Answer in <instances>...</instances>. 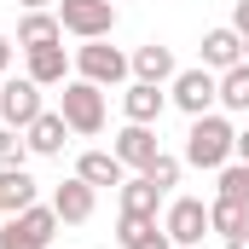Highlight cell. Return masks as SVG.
Returning <instances> with one entry per match:
<instances>
[{"label":"cell","mask_w":249,"mask_h":249,"mask_svg":"<svg viewBox=\"0 0 249 249\" xmlns=\"http://www.w3.org/2000/svg\"><path fill=\"white\" fill-rule=\"evenodd\" d=\"M232 157H238V127L226 122L220 110H209V116H191V127H186V157H180V162L220 174Z\"/></svg>","instance_id":"6da1fadb"},{"label":"cell","mask_w":249,"mask_h":249,"mask_svg":"<svg viewBox=\"0 0 249 249\" xmlns=\"http://www.w3.org/2000/svg\"><path fill=\"white\" fill-rule=\"evenodd\" d=\"M70 58H75V75L93 81V87H122V81H133V64H127L122 47H110V35L105 41H81Z\"/></svg>","instance_id":"7a4b0ae2"},{"label":"cell","mask_w":249,"mask_h":249,"mask_svg":"<svg viewBox=\"0 0 249 249\" xmlns=\"http://www.w3.org/2000/svg\"><path fill=\"white\" fill-rule=\"evenodd\" d=\"M64 122H70V133H105V87H93V81H81V75H70L64 81V99H58Z\"/></svg>","instance_id":"3957f363"},{"label":"cell","mask_w":249,"mask_h":249,"mask_svg":"<svg viewBox=\"0 0 249 249\" xmlns=\"http://www.w3.org/2000/svg\"><path fill=\"white\" fill-rule=\"evenodd\" d=\"M168 105H180L186 116H209V110H220V75L203 70V64L180 70V75L168 81Z\"/></svg>","instance_id":"277c9868"},{"label":"cell","mask_w":249,"mask_h":249,"mask_svg":"<svg viewBox=\"0 0 249 249\" xmlns=\"http://www.w3.org/2000/svg\"><path fill=\"white\" fill-rule=\"evenodd\" d=\"M58 23L75 41H105L116 29V0H58Z\"/></svg>","instance_id":"5b68a950"},{"label":"cell","mask_w":249,"mask_h":249,"mask_svg":"<svg viewBox=\"0 0 249 249\" xmlns=\"http://www.w3.org/2000/svg\"><path fill=\"white\" fill-rule=\"evenodd\" d=\"M162 232H168L174 249H197L209 238V203H203V197H174V203L162 209Z\"/></svg>","instance_id":"8992f818"},{"label":"cell","mask_w":249,"mask_h":249,"mask_svg":"<svg viewBox=\"0 0 249 249\" xmlns=\"http://www.w3.org/2000/svg\"><path fill=\"white\" fill-rule=\"evenodd\" d=\"M47 105H41V81H29V75H12V81H0V122L6 127H23L35 122Z\"/></svg>","instance_id":"52a82bcc"},{"label":"cell","mask_w":249,"mask_h":249,"mask_svg":"<svg viewBox=\"0 0 249 249\" xmlns=\"http://www.w3.org/2000/svg\"><path fill=\"white\" fill-rule=\"evenodd\" d=\"M53 209H58L64 226H87L93 209H99V186H87L81 174H75V180H58V186H53Z\"/></svg>","instance_id":"ba28073f"},{"label":"cell","mask_w":249,"mask_h":249,"mask_svg":"<svg viewBox=\"0 0 249 249\" xmlns=\"http://www.w3.org/2000/svg\"><path fill=\"white\" fill-rule=\"evenodd\" d=\"M110 151H116V162H122V168L145 174V168H151V157H157L162 145H157V127H145V122H127L122 133H116V145H110Z\"/></svg>","instance_id":"9c48e42d"},{"label":"cell","mask_w":249,"mask_h":249,"mask_svg":"<svg viewBox=\"0 0 249 249\" xmlns=\"http://www.w3.org/2000/svg\"><path fill=\"white\" fill-rule=\"evenodd\" d=\"M127 64H133V81H157V87H168V81L180 75V64H174V47H157V41L133 47V53H127Z\"/></svg>","instance_id":"30bf717a"},{"label":"cell","mask_w":249,"mask_h":249,"mask_svg":"<svg viewBox=\"0 0 249 249\" xmlns=\"http://www.w3.org/2000/svg\"><path fill=\"white\" fill-rule=\"evenodd\" d=\"M23 139H29V157H64V139H70L64 110H41L35 122L23 127Z\"/></svg>","instance_id":"8fae6325"},{"label":"cell","mask_w":249,"mask_h":249,"mask_svg":"<svg viewBox=\"0 0 249 249\" xmlns=\"http://www.w3.org/2000/svg\"><path fill=\"white\" fill-rule=\"evenodd\" d=\"M122 110H127V122L157 127V116L168 110V93H162L157 81H127V87H122Z\"/></svg>","instance_id":"7c38bea8"},{"label":"cell","mask_w":249,"mask_h":249,"mask_svg":"<svg viewBox=\"0 0 249 249\" xmlns=\"http://www.w3.org/2000/svg\"><path fill=\"white\" fill-rule=\"evenodd\" d=\"M23 58H29L23 75H29V81H41V87H64V81H70V70H75V58L64 53V41H58V47H35V53H23Z\"/></svg>","instance_id":"4fadbf2b"},{"label":"cell","mask_w":249,"mask_h":249,"mask_svg":"<svg viewBox=\"0 0 249 249\" xmlns=\"http://www.w3.org/2000/svg\"><path fill=\"white\" fill-rule=\"evenodd\" d=\"M232 64H244V35L232 29V23H220V29H209L203 35V70H232Z\"/></svg>","instance_id":"5bb4252c"},{"label":"cell","mask_w":249,"mask_h":249,"mask_svg":"<svg viewBox=\"0 0 249 249\" xmlns=\"http://www.w3.org/2000/svg\"><path fill=\"white\" fill-rule=\"evenodd\" d=\"M29 203H41L35 174H29V168H0V220H6V214H23Z\"/></svg>","instance_id":"9a60e30c"},{"label":"cell","mask_w":249,"mask_h":249,"mask_svg":"<svg viewBox=\"0 0 249 249\" xmlns=\"http://www.w3.org/2000/svg\"><path fill=\"white\" fill-rule=\"evenodd\" d=\"M58 41H64L58 12H23V18H18V47H23V53H35V47H58Z\"/></svg>","instance_id":"2e32d148"},{"label":"cell","mask_w":249,"mask_h":249,"mask_svg":"<svg viewBox=\"0 0 249 249\" xmlns=\"http://www.w3.org/2000/svg\"><path fill=\"white\" fill-rule=\"evenodd\" d=\"M122 214H133V220H157V209H162V186H151L145 174H133V180H122Z\"/></svg>","instance_id":"e0dca14e"},{"label":"cell","mask_w":249,"mask_h":249,"mask_svg":"<svg viewBox=\"0 0 249 249\" xmlns=\"http://www.w3.org/2000/svg\"><path fill=\"white\" fill-rule=\"evenodd\" d=\"M75 174H81L87 186H122L127 180V168L116 162V151H87V157L75 162Z\"/></svg>","instance_id":"ac0fdd59"},{"label":"cell","mask_w":249,"mask_h":249,"mask_svg":"<svg viewBox=\"0 0 249 249\" xmlns=\"http://www.w3.org/2000/svg\"><path fill=\"white\" fill-rule=\"evenodd\" d=\"M220 110L249 116V58L232 64V70H220Z\"/></svg>","instance_id":"d6986e66"},{"label":"cell","mask_w":249,"mask_h":249,"mask_svg":"<svg viewBox=\"0 0 249 249\" xmlns=\"http://www.w3.org/2000/svg\"><path fill=\"white\" fill-rule=\"evenodd\" d=\"M244 226H249V209H244V203H226V197L209 203V232H214V238H238Z\"/></svg>","instance_id":"ffe728a7"},{"label":"cell","mask_w":249,"mask_h":249,"mask_svg":"<svg viewBox=\"0 0 249 249\" xmlns=\"http://www.w3.org/2000/svg\"><path fill=\"white\" fill-rule=\"evenodd\" d=\"M0 249H47V238H41L23 214H6V220H0Z\"/></svg>","instance_id":"44dd1931"},{"label":"cell","mask_w":249,"mask_h":249,"mask_svg":"<svg viewBox=\"0 0 249 249\" xmlns=\"http://www.w3.org/2000/svg\"><path fill=\"white\" fill-rule=\"evenodd\" d=\"M214 186H220V197H226V203H244V209H249V162H238V157H232V162L214 174Z\"/></svg>","instance_id":"7402d4cb"},{"label":"cell","mask_w":249,"mask_h":249,"mask_svg":"<svg viewBox=\"0 0 249 249\" xmlns=\"http://www.w3.org/2000/svg\"><path fill=\"white\" fill-rule=\"evenodd\" d=\"M23 157H29V139L0 122V168H23Z\"/></svg>","instance_id":"603a6c76"},{"label":"cell","mask_w":249,"mask_h":249,"mask_svg":"<svg viewBox=\"0 0 249 249\" xmlns=\"http://www.w3.org/2000/svg\"><path fill=\"white\" fill-rule=\"evenodd\" d=\"M145 180H151V186H180V157H168V151H157V157H151V168H145Z\"/></svg>","instance_id":"cb8c5ba5"},{"label":"cell","mask_w":249,"mask_h":249,"mask_svg":"<svg viewBox=\"0 0 249 249\" xmlns=\"http://www.w3.org/2000/svg\"><path fill=\"white\" fill-rule=\"evenodd\" d=\"M151 226H157V220H133V214H122V220H116V244H122V249H133L145 232H151Z\"/></svg>","instance_id":"d4e9b609"},{"label":"cell","mask_w":249,"mask_h":249,"mask_svg":"<svg viewBox=\"0 0 249 249\" xmlns=\"http://www.w3.org/2000/svg\"><path fill=\"white\" fill-rule=\"evenodd\" d=\"M133 249H174V244H168V232H162V226H151V232H145Z\"/></svg>","instance_id":"484cf974"},{"label":"cell","mask_w":249,"mask_h":249,"mask_svg":"<svg viewBox=\"0 0 249 249\" xmlns=\"http://www.w3.org/2000/svg\"><path fill=\"white\" fill-rule=\"evenodd\" d=\"M232 29L244 35V47H249V0H238V6H232Z\"/></svg>","instance_id":"4316f807"},{"label":"cell","mask_w":249,"mask_h":249,"mask_svg":"<svg viewBox=\"0 0 249 249\" xmlns=\"http://www.w3.org/2000/svg\"><path fill=\"white\" fill-rule=\"evenodd\" d=\"M6 70H12V41L0 35V75H6Z\"/></svg>","instance_id":"83f0119b"},{"label":"cell","mask_w":249,"mask_h":249,"mask_svg":"<svg viewBox=\"0 0 249 249\" xmlns=\"http://www.w3.org/2000/svg\"><path fill=\"white\" fill-rule=\"evenodd\" d=\"M238 162H249V127L238 133Z\"/></svg>","instance_id":"f1b7e54d"},{"label":"cell","mask_w":249,"mask_h":249,"mask_svg":"<svg viewBox=\"0 0 249 249\" xmlns=\"http://www.w3.org/2000/svg\"><path fill=\"white\" fill-rule=\"evenodd\" d=\"M226 249H249V226L238 232V238H226Z\"/></svg>","instance_id":"f546056e"},{"label":"cell","mask_w":249,"mask_h":249,"mask_svg":"<svg viewBox=\"0 0 249 249\" xmlns=\"http://www.w3.org/2000/svg\"><path fill=\"white\" fill-rule=\"evenodd\" d=\"M18 6H23V12H47V0H18Z\"/></svg>","instance_id":"4dcf8cb0"},{"label":"cell","mask_w":249,"mask_h":249,"mask_svg":"<svg viewBox=\"0 0 249 249\" xmlns=\"http://www.w3.org/2000/svg\"><path fill=\"white\" fill-rule=\"evenodd\" d=\"M244 58H249V47H244Z\"/></svg>","instance_id":"1f68e13d"}]
</instances>
